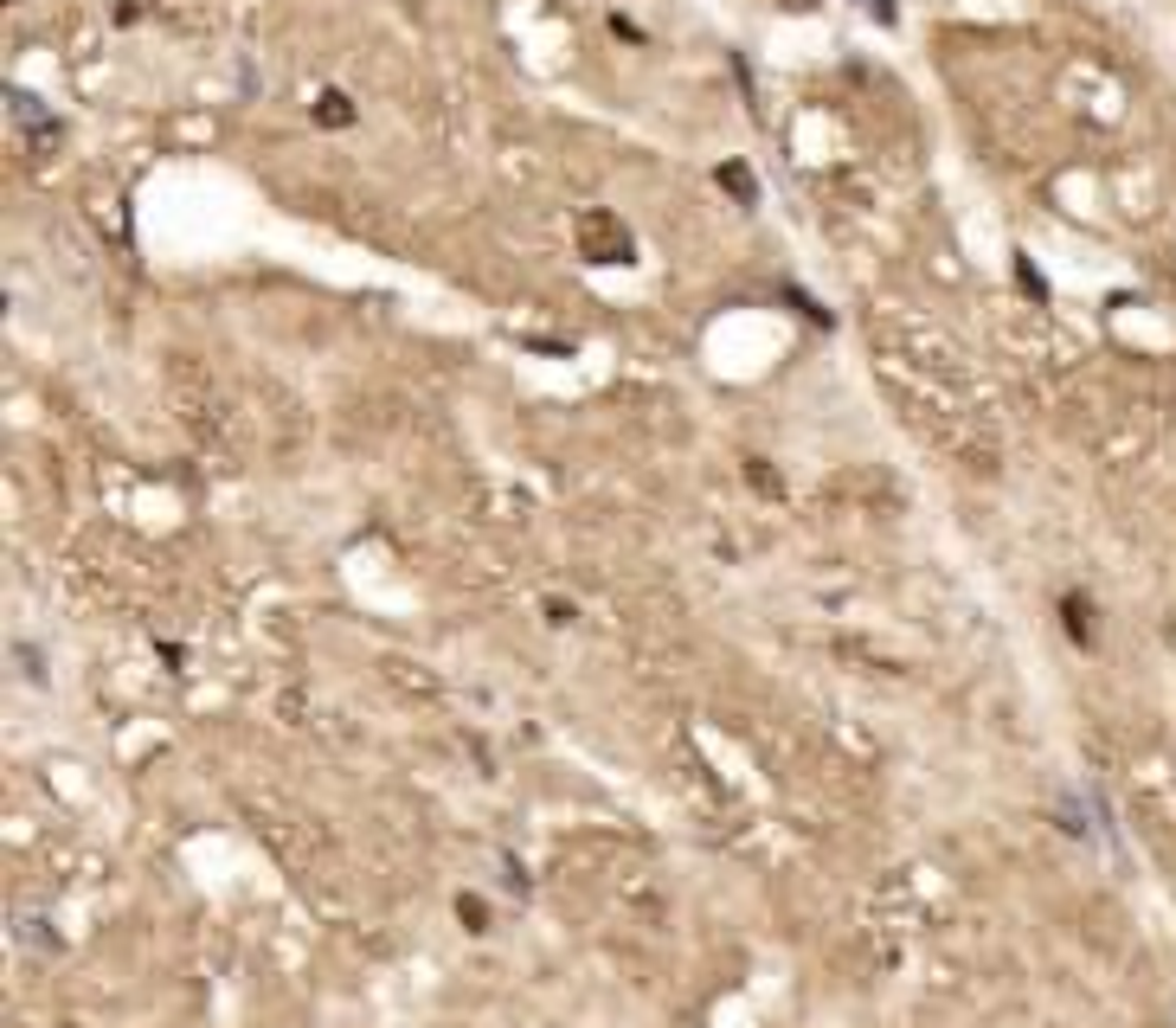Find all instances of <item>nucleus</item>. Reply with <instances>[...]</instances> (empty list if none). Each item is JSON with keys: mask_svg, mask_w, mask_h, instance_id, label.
I'll return each instance as SVG.
<instances>
[{"mask_svg": "<svg viewBox=\"0 0 1176 1028\" xmlns=\"http://www.w3.org/2000/svg\"><path fill=\"white\" fill-rule=\"evenodd\" d=\"M1061 617H1067V637H1074L1080 650H1093V643H1100V630H1093V598L1067 592V598H1061Z\"/></svg>", "mask_w": 1176, "mask_h": 1028, "instance_id": "1", "label": "nucleus"}, {"mask_svg": "<svg viewBox=\"0 0 1176 1028\" xmlns=\"http://www.w3.org/2000/svg\"><path fill=\"white\" fill-rule=\"evenodd\" d=\"M316 116H322L329 129H348V123H354V104H348L341 91H322V104H316Z\"/></svg>", "mask_w": 1176, "mask_h": 1028, "instance_id": "2", "label": "nucleus"}, {"mask_svg": "<svg viewBox=\"0 0 1176 1028\" xmlns=\"http://www.w3.org/2000/svg\"><path fill=\"white\" fill-rule=\"evenodd\" d=\"M7 104H14V116H20L26 129H45V116H39V97H26V91H14Z\"/></svg>", "mask_w": 1176, "mask_h": 1028, "instance_id": "3", "label": "nucleus"}, {"mask_svg": "<svg viewBox=\"0 0 1176 1028\" xmlns=\"http://www.w3.org/2000/svg\"><path fill=\"white\" fill-rule=\"evenodd\" d=\"M14 656H20V675H26L33 688H45V669H39V650H33V643H14Z\"/></svg>", "mask_w": 1176, "mask_h": 1028, "instance_id": "4", "label": "nucleus"}, {"mask_svg": "<svg viewBox=\"0 0 1176 1028\" xmlns=\"http://www.w3.org/2000/svg\"><path fill=\"white\" fill-rule=\"evenodd\" d=\"M456 913H463V926H469V932H489V906H483V900H469V894H463V900H456Z\"/></svg>", "mask_w": 1176, "mask_h": 1028, "instance_id": "5", "label": "nucleus"}, {"mask_svg": "<svg viewBox=\"0 0 1176 1028\" xmlns=\"http://www.w3.org/2000/svg\"><path fill=\"white\" fill-rule=\"evenodd\" d=\"M721 187H733V193H740L746 206L759 200V193H752V174H746V168H721Z\"/></svg>", "mask_w": 1176, "mask_h": 1028, "instance_id": "6", "label": "nucleus"}]
</instances>
